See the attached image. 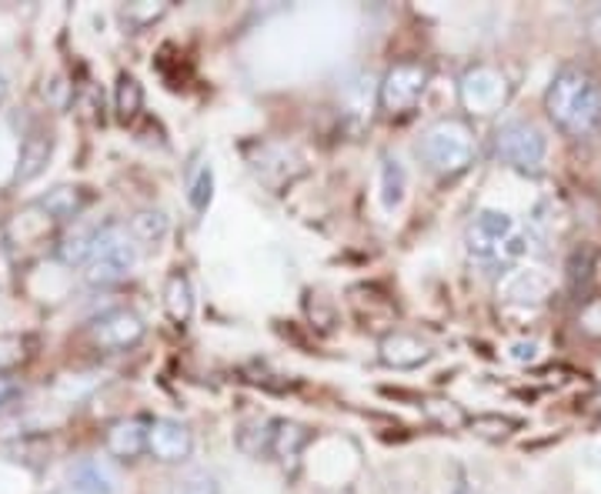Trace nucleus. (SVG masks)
I'll list each match as a JSON object with an SVG mask.
<instances>
[{
    "label": "nucleus",
    "instance_id": "5701e85b",
    "mask_svg": "<svg viewBox=\"0 0 601 494\" xmlns=\"http://www.w3.org/2000/svg\"><path fill=\"white\" fill-rule=\"evenodd\" d=\"M114 104H117V117H120L124 124L138 117V110H141V104H145V91H141V84L134 81L130 74H120V78H117Z\"/></svg>",
    "mask_w": 601,
    "mask_h": 494
},
{
    "label": "nucleus",
    "instance_id": "b1692460",
    "mask_svg": "<svg viewBox=\"0 0 601 494\" xmlns=\"http://www.w3.org/2000/svg\"><path fill=\"white\" fill-rule=\"evenodd\" d=\"M467 427H472L475 435H482V438L501 442V438H508L511 431L518 427V421L515 417H501V414H478V417L467 421Z\"/></svg>",
    "mask_w": 601,
    "mask_h": 494
},
{
    "label": "nucleus",
    "instance_id": "2f4dec72",
    "mask_svg": "<svg viewBox=\"0 0 601 494\" xmlns=\"http://www.w3.org/2000/svg\"><path fill=\"white\" fill-rule=\"evenodd\" d=\"M4 94H8V81H4V74H0V101H4Z\"/></svg>",
    "mask_w": 601,
    "mask_h": 494
},
{
    "label": "nucleus",
    "instance_id": "f03ea898",
    "mask_svg": "<svg viewBox=\"0 0 601 494\" xmlns=\"http://www.w3.org/2000/svg\"><path fill=\"white\" fill-rule=\"evenodd\" d=\"M528 231L518 227V221L508 211L498 208H485L478 211V217L467 224L464 234V247L478 264H515L518 258L528 255Z\"/></svg>",
    "mask_w": 601,
    "mask_h": 494
},
{
    "label": "nucleus",
    "instance_id": "39448f33",
    "mask_svg": "<svg viewBox=\"0 0 601 494\" xmlns=\"http://www.w3.org/2000/svg\"><path fill=\"white\" fill-rule=\"evenodd\" d=\"M134 264H138V244H134V234H127V227H120V224H107L94 258L88 261L84 278L94 287H107V284L124 281L134 271Z\"/></svg>",
    "mask_w": 601,
    "mask_h": 494
},
{
    "label": "nucleus",
    "instance_id": "a211bd4d",
    "mask_svg": "<svg viewBox=\"0 0 601 494\" xmlns=\"http://www.w3.org/2000/svg\"><path fill=\"white\" fill-rule=\"evenodd\" d=\"M164 307L171 321L184 325L190 315H194V291H190V281L184 274H171L167 284H164Z\"/></svg>",
    "mask_w": 601,
    "mask_h": 494
},
{
    "label": "nucleus",
    "instance_id": "7c9ffc66",
    "mask_svg": "<svg viewBox=\"0 0 601 494\" xmlns=\"http://www.w3.org/2000/svg\"><path fill=\"white\" fill-rule=\"evenodd\" d=\"M50 494H81V491H78L74 484H60V487H57V491H50Z\"/></svg>",
    "mask_w": 601,
    "mask_h": 494
},
{
    "label": "nucleus",
    "instance_id": "f8f14e48",
    "mask_svg": "<svg viewBox=\"0 0 601 494\" xmlns=\"http://www.w3.org/2000/svg\"><path fill=\"white\" fill-rule=\"evenodd\" d=\"M107 451L114 458H138L141 451H148V424L138 421V417H127V421H117L111 424L107 431Z\"/></svg>",
    "mask_w": 601,
    "mask_h": 494
},
{
    "label": "nucleus",
    "instance_id": "cd10ccee",
    "mask_svg": "<svg viewBox=\"0 0 601 494\" xmlns=\"http://www.w3.org/2000/svg\"><path fill=\"white\" fill-rule=\"evenodd\" d=\"M539 351H542L539 341H515L511 344V357L515 361H534V357H539Z\"/></svg>",
    "mask_w": 601,
    "mask_h": 494
},
{
    "label": "nucleus",
    "instance_id": "aec40b11",
    "mask_svg": "<svg viewBox=\"0 0 601 494\" xmlns=\"http://www.w3.org/2000/svg\"><path fill=\"white\" fill-rule=\"evenodd\" d=\"M171 231V221L164 211H138L130 217V234L134 240H145V244H161Z\"/></svg>",
    "mask_w": 601,
    "mask_h": 494
},
{
    "label": "nucleus",
    "instance_id": "a878e982",
    "mask_svg": "<svg viewBox=\"0 0 601 494\" xmlns=\"http://www.w3.org/2000/svg\"><path fill=\"white\" fill-rule=\"evenodd\" d=\"M164 11H167V4H158V8H151V4H130V8H124V21L134 24V27H148Z\"/></svg>",
    "mask_w": 601,
    "mask_h": 494
},
{
    "label": "nucleus",
    "instance_id": "f257e3e1",
    "mask_svg": "<svg viewBox=\"0 0 601 494\" xmlns=\"http://www.w3.org/2000/svg\"><path fill=\"white\" fill-rule=\"evenodd\" d=\"M545 110L562 134L588 138L601 124V84L585 68H562L545 91Z\"/></svg>",
    "mask_w": 601,
    "mask_h": 494
},
{
    "label": "nucleus",
    "instance_id": "ddd939ff",
    "mask_svg": "<svg viewBox=\"0 0 601 494\" xmlns=\"http://www.w3.org/2000/svg\"><path fill=\"white\" fill-rule=\"evenodd\" d=\"M104 227H107V224H91V227L71 231V234H67V237L57 244V258H60L63 264H88V261L94 258V251H97L101 237H104Z\"/></svg>",
    "mask_w": 601,
    "mask_h": 494
},
{
    "label": "nucleus",
    "instance_id": "2eb2a0df",
    "mask_svg": "<svg viewBox=\"0 0 601 494\" xmlns=\"http://www.w3.org/2000/svg\"><path fill=\"white\" fill-rule=\"evenodd\" d=\"M88 204H91V195L84 188H54L37 201V208L54 221H74Z\"/></svg>",
    "mask_w": 601,
    "mask_h": 494
},
{
    "label": "nucleus",
    "instance_id": "6e6552de",
    "mask_svg": "<svg viewBox=\"0 0 601 494\" xmlns=\"http://www.w3.org/2000/svg\"><path fill=\"white\" fill-rule=\"evenodd\" d=\"M194 451V435L184 421H174V417H158L148 424V455L154 461H164V464H181L187 461Z\"/></svg>",
    "mask_w": 601,
    "mask_h": 494
},
{
    "label": "nucleus",
    "instance_id": "4be33fe9",
    "mask_svg": "<svg viewBox=\"0 0 601 494\" xmlns=\"http://www.w3.org/2000/svg\"><path fill=\"white\" fill-rule=\"evenodd\" d=\"M548 291V278L539 271H515V278L505 284V294L511 301H539Z\"/></svg>",
    "mask_w": 601,
    "mask_h": 494
},
{
    "label": "nucleus",
    "instance_id": "1a4fd4ad",
    "mask_svg": "<svg viewBox=\"0 0 601 494\" xmlns=\"http://www.w3.org/2000/svg\"><path fill=\"white\" fill-rule=\"evenodd\" d=\"M145 338V321L127 311V307H117V311H107L101 315L94 325H91V341L101 348V351H127Z\"/></svg>",
    "mask_w": 601,
    "mask_h": 494
},
{
    "label": "nucleus",
    "instance_id": "473e14b6",
    "mask_svg": "<svg viewBox=\"0 0 601 494\" xmlns=\"http://www.w3.org/2000/svg\"><path fill=\"white\" fill-rule=\"evenodd\" d=\"M598 455H601V451H598Z\"/></svg>",
    "mask_w": 601,
    "mask_h": 494
},
{
    "label": "nucleus",
    "instance_id": "9d476101",
    "mask_svg": "<svg viewBox=\"0 0 601 494\" xmlns=\"http://www.w3.org/2000/svg\"><path fill=\"white\" fill-rule=\"evenodd\" d=\"M381 361L388 364V367H394V370H415V367H421L425 361H431V348L421 341V338H415V334H388L384 341H381Z\"/></svg>",
    "mask_w": 601,
    "mask_h": 494
},
{
    "label": "nucleus",
    "instance_id": "6ab92c4d",
    "mask_svg": "<svg viewBox=\"0 0 601 494\" xmlns=\"http://www.w3.org/2000/svg\"><path fill=\"white\" fill-rule=\"evenodd\" d=\"M187 201L197 214H205L215 201V170L211 164H197L187 174Z\"/></svg>",
    "mask_w": 601,
    "mask_h": 494
},
{
    "label": "nucleus",
    "instance_id": "f3484780",
    "mask_svg": "<svg viewBox=\"0 0 601 494\" xmlns=\"http://www.w3.org/2000/svg\"><path fill=\"white\" fill-rule=\"evenodd\" d=\"M50 151H54V144H50V138H47V134H31V138L21 144L18 180H21V184L34 180V177H37V174L47 167V161H50Z\"/></svg>",
    "mask_w": 601,
    "mask_h": 494
},
{
    "label": "nucleus",
    "instance_id": "423d86ee",
    "mask_svg": "<svg viewBox=\"0 0 601 494\" xmlns=\"http://www.w3.org/2000/svg\"><path fill=\"white\" fill-rule=\"evenodd\" d=\"M428 81H431V71L421 64V60H397V64L388 68V74L378 87L381 110L391 117L412 114L418 107V101L425 97Z\"/></svg>",
    "mask_w": 601,
    "mask_h": 494
},
{
    "label": "nucleus",
    "instance_id": "393cba45",
    "mask_svg": "<svg viewBox=\"0 0 601 494\" xmlns=\"http://www.w3.org/2000/svg\"><path fill=\"white\" fill-rule=\"evenodd\" d=\"M591 264H594V255L588 251V247H578V251L571 255V261H568V281H571V287H581L591 278Z\"/></svg>",
    "mask_w": 601,
    "mask_h": 494
},
{
    "label": "nucleus",
    "instance_id": "c756f323",
    "mask_svg": "<svg viewBox=\"0 0 601 494\" xmlns=\"http://www.w3.org/2000/svg\"><path fill=\"white\" fill-rule=\"evenodd\" d=\"M591 31H594V37L601 40V11H598V14L591 17Z\"/></svg>",
    "mask_w": 601,
    "mask_h": 494
},
{
    "label": "nucleus",
    "instance_id": "0eeeda50",
    "mask_svg": "<svg viewBox=\"0 0 601 494\" xmlns=\"http://www.w3.org/2000/svg\"><path fill=\"white\" fill-rule=\"evenodd\" d=\"M508 101V78L495 68H472L461 78V104L472 114H495Z\"/></svg>",
    "mask_w": 601,
    "mask_h": 494
},
{
    "label": "nucleus",
    "instance_id": "20e7f679",
    "mask_svg": "<svg viewBox=\"0 0 601 494\" xmlns=\"http://www.w3.org/2000/svg\"><path fill=\"white\" fill-rule=\"evenodd\" d=\"M495 154L501 164L521 174H539L548 157V138L539 124L531 120H508L495 134Z\"/></svg>",
    "mask_w": 601,
    "mask_h": 494
},
{
    "label": "nucleus",
    "instance_id": "dca6fc26",
    "mask_svg": "<svg viewBox=\"0 0 601 494\" xmlns=\"http://www.w3.org/2000/svg\"><path fill=\"white\" fill-rule=\"evenodd\" d=\"M311 442V431L298 421H275L271 427V455L278 461H294L304 445Z\"/></svg>",
    "mask_w": 601,
    "mask_h": 494
},
{
    "label": "nucleus",
    "instance_id": "7ed1b4c3",
    "mask_svg": "<svg viewBox=\"0 0 601 494\" xmlns=\"http://www.w3.org/2000/svg\"><path fill=\"white\" fill-rule=\"evenodd\" d=\"M418 154L441 177L464 174L467 167L475 164V154H478V141H475L472 124L461 120V117L435 120L418 141Z\"/></svg>",
    "mask_w": 601,
    "mask_h": 494
},
{
    "label": "nucleus",
    "instance_id": "c85d7f7f",
    "mask_svg": "<svg viewBox=\"0 0 601 494\" xmlns=\"http://www.w3.org/2000/svg\"><path fill=\"white\" fill-rule=\"evenodd\" d=\"M18 395H21V385L14 378H8V375H0V411H4Z\"/></svg>",
    "mask_w": 601,
    "mask_h": 494
},
{
    "label": "nucleus",
    "instance_id": "412c9836",
    "mask_svg": "<svg viewBox=\"0 0 601 494\" xmlns=\"http://www.w3.org/2000/svg\"><path fill=\"white\" fill-rule=\"evenodd\" d=\"M174 494H221V481L208 468H187L174 478Z\"/></svg>",
    "mask_w": 601,
    "mask_h": 494
},
{
    "label": "nucleus",
    "instance_id": "bb28decb",
    "mask_svg": "<svg viewBox=\"0 0 601 494\" xmlns=\"http://www.w3.org/2000/svg\"><path fill=\"white\" fill-rule=\"evenodd\" d=\"M18 354H24V341L21 338H0V367L18 364L21 361Z\"/></svg>",
    "mask_w": 601,
    "mask_h": 494
},
{
    "label": "nucleus",
    "instance_id": "9b49d317",
    "mask_svg": "<svg viewBox=\"0 0 601 494\" xmlns=\"http://www.w3.org/2000/svg\"><path fill=\"white\" fill-rule=\"evenodd\" d=\"M81 494H117L120 491V478L117 471L101 461V458H84L71 468V481Z\"/></svg>",
    "mask_w": 601,
    "mask_h": 494
},
{
    "label": "nucleus",
    "instance_id": "4468645a",
    "mask_svg": "<svg viewBox=\"0 0 601 494\" xmlns=\"http://www.w3.org/2000/svg\"><path fill=\"white\" fill-rule=\"evenodd\" d=\"M378 188H381V208H384V211H397V208H401V201H405V191H408V174H405V164H401L394 154H381Z\"/></svg>",
    "mask_w": 601,
    "mask_h": 494
}]
</instances>
